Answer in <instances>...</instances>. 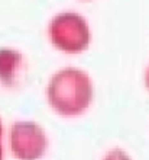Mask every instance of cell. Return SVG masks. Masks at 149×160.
Listing matches in <instances>:
<instances>
[{
    "instance_id": "cell-1",
    "label": "cell",
    "mask_w": 149,
    "mask_h": 160,
    "mask_svg": "<svg viewBox=\"0 0 149 160\" xmlns=\"http://www.w3.org/2000/svg\"><path fill=\"white\" fill-rule=\"evenodd\" d=\"M93 98L91 82L78 68H64L49 82L48 99L57 112L62 115L81 114Z\"/></svg>"
},
{
    "instance_id": "cell-2",
    "label": "cell",
    "mask_w": 149,
    "mask_h": 160,
    "mask_svg": "<svg viewBox=\"0 0 149 160\" xmlns=\"http://www.w3.org/2000/svg\"><path fill=\"white\" fill-rule=\"evenodd\" d=\"M51 41L58 50L65 52H80L87 48L90 41L87 22L75 13H61L49 25Z\"/></svg>"
},
{
    "instance_id": "cell-3",
    "label": "cell",
    "mask_w": 149,
    "mask_h": 160,
    "mask_svg": "<svg viewBox=\"0 0 149 160\" xmlns=\"http://www.w3.org/2000/svg\"><path fill=\"white\" fill-rule=\"evenodd\" d=\"M10 147L21 160L41 159L46 148L45 132L35 122H16L10 130Z\"/></svg>"
},
{
    "instance_id": "cell-4",
    "label": "cell",
    "mask_w": 149,
    "mask_h": 160,
    "mask_svg": "<svg viewBox=\"0 0 149 160\" xmlns=\"http://www.w3.org/2000/svg\"><path fill=\"white\" fill-rule=\"evenodd\" d=\"M22 55L10 48H0V80L4 84L15 82L17 67L21 66Z\"/></svg>"
},
{
    "instance_id": "cell-5",
    "label": "cell",
    "mask_w": 149,
    "mask_h": 160,
    "mask_svg": "<svg viewBox=\"0 0 149 160\" xmlns=\"http://www.w3.org/2000/svg\"><path fill=\"white\" fill-rule=\"evenodd\" d=\"M106 160H129L122 152H112L106 157Z\"/></svg>"
},
{
    "instance_id": "cell-6",
    "label": "cell",
    "mask_w": 149,
    "mask_h": 160,
    "mask_svg": "<svg viewBox=\"0 0 149 160\" xmlns=\"http://www.w3.org/2000/svg\"><path fill=\"white\" fill-rule=\"evenodd\" d=\"M0 160H2V124H0Z\"/></svg>"
},
{
    "instance_id": "cell-7",
    "label": "cell",
    "mask_w": 149,
    "mask_h": 160,
    "mask_svg": "<svg viewBox=\"0 0 149 160\" xmlns=\"http://www.w3.org/2000/svg\"><path fill=\"white\" fill-rule=\"evenodd\" d=\"M148 88H149V72H148Z\"/></svg>"
}]
</instances>
